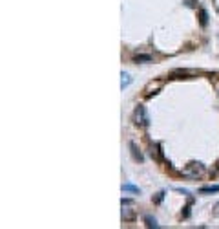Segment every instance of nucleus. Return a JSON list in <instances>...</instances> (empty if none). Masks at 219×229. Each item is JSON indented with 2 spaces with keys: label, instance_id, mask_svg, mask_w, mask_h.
Returning a JSON list of instances; mask_svg holds the SVG:
<instances>
[{
  "label": "nucleus",
  "instance_id": "f257e3e1",
  "mask_svg": "<svg viewBox=\"0 0 219 229\" xmlns=\"http://www.w3.org/2000/svg\"><path fill=\"white\" fill-rule=\"evenodd\" d=\"M181 174L185 178H188V180H199V178L205 174V165L192 161V163H188V165L181 170Z\"/></svg>",
  "mask_w": 219,
  "mask_h": 229
},
{
  "label": "nucleus",
  "instance_id": "f03ea898",
  "mask_svg": "<svg viewBox=\"0 0 219 229\" xmlns=\"http://www.w3.org/2000/svg\"><path fill=\"white\" fill-rule=\"evenodd\" d=\"M135 123L137 125H143L146 126L148 123H150V119H148V114H146V108L143 106V104H139L135 110Z\"/></svg>",
  "mask_w": 219,
  "mask_h": 229
},
{
  "label": "nucleus",
  "instance_id": "7ed1b4c3",
  "mask_svg": "<svg viewBox=\"0 0 219 229\" xmlns=\"http://www.w3.org/2000/svg\"><path fill=\"white\" fill-rule=\"evenodd\" d=\"M201 194H212V193H219V185H210V187H201L199 189Z\"/></svg>",
  "mask_w": 219,
  "mask_h": 229
},
{
  "label": "nucleus",
  "instance_id": "20e7f679",
  "mask_svg": "<svg viewBox=\"0 0 219 229\" xmlns=\"http://www.w3.org/2000/svg\"><path fill=\"white\" fill-rule=\"evenodd\" d=\"M133 61L135 63H152V57L150 55H135Z\"/></svg>",
  "mask_w": 219,
  "mask_h": 229
},
{
  "label": "nucleus",
  "instance_id": "39448f33",
  "mask_svg": "<svg viewBox=\"0 0 219 229\" xmlns=\"http://www.w3.org/2000/svg\"><path fill=\"white\" fill-rule=\"evenodd\" d=\"M130 148H132V154H133V158H135L137 161H143V154L137 152V147L133 145V143H130Z\"/></svg>",
  "mask_w": 219,
  "mask_h": 229
},
{
  "label": "nucleus",
  "instance_id": "423d86ee",
  "mask_svg": "<svg viewBox=\"0 0 219 229\" xmlns=\"http://www.w3.org/2000/svg\"><path fill=\"white\" fill-rule=\"evenodd\" d=\"M121 77H123V83H121V86H123V88H124V86H128V84L132 83V79H130V75H128V73L123 72V75H121Z\"/></svg>",
  "mask_w": 219,
  "mask_h": 229
},
{
  "label": "nucleus",
  "instance_id": "0eeeda50",
  "mask_svg": "<svg viewBox=\"0 0 219 229\" xmlns=\"http://www.w3.org/2000/svg\"><path fill=\"white\" fill-rule=\"evenodd\" d=\"M123 191H132V193H141L139 189L135 187V185H132V183H124L123 185Z\"/></svg>",
  "mask_w": 219,
  "mask_h": 229
},
{
  "label": "nucleus",
  "instance_id": "6e6552de",
  "mask_svg": "<svg viewBox=\"0 0 219 229\" xmlns=\"http://www.w3.org/2000/svg\"><path fill=\"white\" fill-rule=\"evenodd\" d=\"M146 224H148V227H157V220L152 218V216H146Z\"/></svg>",
  "mask_w": 219,
  "mask_h": 229
},
{
  "label": "nucleus",
  "instance_id": "1a4fd4ad",
  "mask_svg": "<svg viewBox=\"0 0 219 229\" xmlns=\"http://www.w3.org/2000/svg\"><path fill=\"white\" fill-rule=\"evenodd\" d=\"M201 24L206 26V11L205 9H201Z\"/></svg>",
  "mask_w": 219,
  "mask_h": 229
},
{
  "label": "nucleus",
  "instance_id": "9d476101",
  "mask_svg": "<svg viewBox=\"0 0 219 229\" xmlns=\"http://www.w3.org/2000/svg\"><path fill=\"white\" fill-rule=\"evenodd\" d=\"M163 196H164V193H157V196L154 198V202H155V204H159V202L163 200Z\"/></svg>",
  "mask_w": 219,
  "mask_h": 229
},
{
  "label": "nucleus",
  "instance_id": "9b49d317",
  "mask_svg": "<svg viewBox=\"0 0 219 229\" xmlns=\"http://www.w3.org/2000/svg\"><path fill=\"white\" fill-rule=\"evenodd\" d=\"M190 216V205H186L185 207V213H183V218H188Z\"/></svg>",
  "mask_w": 219,
  "mask_h": 229
},
{
  "label": "nucleus",
  "instance_id": "f8f14e48",
  "mask_svg": "<svg viewBox=\"0 0 219 229\" xmlns=\"http://www.w3.org/2000/svg\"><path fill=\"white\" fill-rule=\"evenodd\" d=\"M214 215H216V216H219V202L216 204V207H214Z\"/></svg>",
  "mask_w": 219,
  "mask_h": 229
}]
</instances>
